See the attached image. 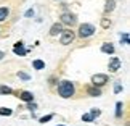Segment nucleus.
Returning <instances> with one entry per match:
<instances>
[{"label":"nucleus","mask_w":130,"mask_h":126,"mask_svg":"<svg viewBox=\"0 0 130 126\" xmlns=\"http://www.w3.org/2000/svg\"><path fill=\"white\" fill-rule=\"evenodd\" d=\"M90 115H92L93 118H98L100 115H101V110H98V108H92V110H90Z\"/></svg>","instance_id":"nucleus-24"},{"label":"nucleus","mask_w":130,"mask_h":126,"mask_svg":"<svg viewBox=\"0 0 130 126\" xmlns=\"http://www.w3.org/2000/svg\"><path fill=\"white\" fill-rule=\"evenodd\" d=\"M121 90H122V84L117 81L116 84H114V94H119V92H121Z\"/></svg>","instance_id":"nucleus-25"},{"label":"nucleus","mask_w":130,"mask_h":126,"mask_svg":"<svg viewBox=\"0 0 130 126\" xmlns=\"http://www.w3.org/2000/svg\"><path fill=\"white\" fill-rule=\"evenodd\" d=\"M63 29H64V26L59 21L55 23V24H52V28H50V36H59Z\"/></svg>","instance_id":"nucleus-8"},{"label":"nucleus","mask_w":130,"mask_h":126,"mask_svg":"<svg viewBox=\"0 0 130 126\" xmlns=\"http://www.w3.org/2000/svg\"><path fill=\"white\" fill-rule=\"evenodd\" d=\"M121 66H122V62H121V58H119V57H111V58H109L108 70H109L111 73L119 71V70H121Z\"/></svg>","instance_id":"nucleus-6"},{"label":"nucleus","mask_w":130,"mask_h":126,"mask_svg":"<svg viewBox=\"0 0 130 126\" xmlns=\"http://www.w3.org/2000/svg\"><path fill=\"white\" fill-rule=\"evenodd\" d=\"M14 94V90L10 86H0V95H11Z\"/></svg>","instance_id":"nucleus-14"},{"label":"nucleus","mask_w":130,"mask_h":126,"mask_svg":"<svg viewBox=\"0 0 130 126\" xmlns=\"http://www.w3.org/2000/svg\"><path fill=\"white\" fill-rule=\"evenodd\" d=\"M18 76L23 79V81H29V79H31V76H29L27 73H24V71H18Z\"/></svg>","instance_id":"nucleus-23"},{"label":"nucleus","mask_w":130,"mask_h":126,"mask_svg":"<svg viewBox=\"0 0 130 126\" xmlns=\"http://www.w3.org/2000/svg\"><path fill=\"white\" fill-rule=\"evenodd\" d=\"M122 108H124V104L122 102H117L116 104V112H114V117H116V118H121L122 117Z\"/></svg>","instance_id":"nucleus-15"},{"label":"nucleus","mask_w":130,"mask_h":126,"mask_svg":"<svg viewBox=\"0 0 130 126\" xmlns=\"http://www.w3.org/2000/svg\"><path fill=\"white\" fill-rule=\"evenodd\" d=\"M58 126H64V124H58Z\"/></svg>","instance_id":"nucleus-29"},{"label":"nucleus","mask_w":130,"mask_h":126,"mask_svg":"<svg viewBox=\"0 0 130 126\" xmlns=\"http://www.w3.org/2000/svg\"><path fill=\"white\" fill-rule=\"evenodd\" d=\"M56 83H58L56 76H50V78H48V84H50V86H53V84H56Z\"/></svg>","instance_id":"nucleus-26"},{"label":"nucleus","mask_w":130,"mask_h":126,"mask_svg":"<svg viewBox=\"0 0 130 126\" xmlns=\"http://www.w3.org/2000/svg\"><path fill=\"white\" fill-rule=\"evenodd\" d=\"M3 57H5V52H2V50H0V60H2Z\"/></svg>","instance_id":"nucleus-28"},{"label":"nucleus","mask_w":130,"mask_h":126,"mask_svg":"<svg viewBox=\"0 0 130 126\" xmlns=\"http://www.w3.org/2000/svg\"><path fill=\"white\" fill-rule=\"evenodd\" d=\"M26 104H27V105H26L27 110H31V112H36V110H37V104L34 102V100H31V102H26Z\"/></svg>","instance_id":"nucleus-22"},{"label":"nucleus","mask_w":130,"mask_h":126,"mask_svg":"<svg viewBox=\"0 0 130 126\" xmlns=\"http://www.w3.org/2000/svg\"><path fill=\"white\" fill-rule=\"evenodd\" d=\"M109 83V76L104 73H96L92 76V86H96V87H103Z\"/></svg>","instance_id":"nucleus-5"},{"label":"nucleus","mask_w":130,"mask_h":126,"mask_svg":"<svg viewBox=\"0 0 130 126\" xmlns=\"http://www.w3.org/2000/svg\"><path fill=\"white\" fill-rule=\"evenodd\" d=\"M74 92H76V87H74V83L72 81H68V79H64L58 84V94L59 97L63 99H71Z\"/></svg>","instance_id":"nucleus-1"},{"label":"nucleus","mask_w":130,"mask_h":126,"mask_svg":"<svg viewBox=\"0 0 130 126\" xmlns=\"http://www.w3.org/2000/svg\"><path fill=\"white\" fill-rule=\"evenodd\" d=\"M10 16V8L8 7H0V21H5Z\"/></svg>","instance_id":"nucleus-13"},{"label":"nucleus","mask_w":130,"mask_h":126,"mask_svg":"<svg viewBox=\"0 0 130 126\" xmlns=\"http://www.w3.org/2000/svg\"><path fill=\"white\" fill-rule=\"evenodd\" d=\"M95 32H96V28H95L92 23H82L80 26H79V29H77V36L80 39L92 37Z\"/></svg>","instance_id":"nucleus-2"},{"label":"nucleus","mask_w":130,"mask_h":126,"mask_svg":"<svg viewBox=\"0 0 130 126\" xmlns=\"http://www.w3.org/2000/svg\"><path fill=\"white\" fill-rule=\"evenodd\" d=\"M27 52H29V50L24 49V42H23V41H18L16 44L13 45V53L19 55V57H24V55H27Z\"/></svg>","instance_id":"nucleus-7"},{"label":"nucleus","mask_w":130,"mask_h":126,"mask_svg":"<svg viewBox=\"0 0 130 126\" xmlns=\"http://www.w3.org/2000/svg\"><path fill=\"white\" fill-rule=\"evenodd\" d=\"M87 95H90V97H100V95H101V87L88 86L87 87Z\"/></svg>","instance_id":"nucleus-9"},{"label":"nucleus","mask_w":130,"mask_h":126,"mask_svg":"<svg viewBox=\"0 0 130 126\" xmlns=\"http://www.w3.org/2000/svg\"><path fill=\"white\" fill-rule=\"evenodd\" d=\"M59 23L63 24V26H68V28H72L77 24V16L76 13H71L69 10L61 13V16H59Z\"/></svg>","instance_id":"nucleus-3"},{"label":"nucleus","mask_w":130,"mask_h":126,"mask_svg":"<svg viewBox=\"0 0 130 126\" xmlns=\"http://www.w3.org/2000/svg\"><path fill=\"white\" fill-rule=\"evenodd\" d=\"M101 52L103 53H108V55H112L114 53V45L111 42H104L101 45Z\"/></svg>","instance_id":"nucleus-11"},{"label":"nucleus","mask_w":130,"mask_h":126,"mask_svg":"<svg viewBox=\"0 0 130 126\" xmlns=\"http://www.w3.org/2000/svg\"><path fill=\"white\" fill-rule=\"evenodd\" d=\"M74 39H76V32H74L71 28L63 29L61 34H59V44H63V45H69V44H72V42H74Z\"/></svg>","instance_id":"nucleus-4"},{"label":"nucleus","mask_w":130,"mask_h":126,"mask_svg":"<svg viewBox=\"0 0 130 126\" xmlns=\"http://www.w3.org/2000/svg\"><path fill=\"white\" fill-rule=\"evenodd\" d=\"M32 66H34V70H43L45 68V62H42V60H34Z\"/></svg>","instance_id":"nucleus-16"},{"label":"nucleus","mask_w":130,"mask_h":126,"mask_svg":"<svg viewBox=\"0 0 130 126\" xmlns=\"http://www.w3.org/2000/svg\"><path fill=\"white\" fill-rule=\"evenodd\" d=\"M52 118H55V113H48V115H45V117L39 118V123H47V121H50Z\"/></svg>","instance_id":"nucleus-18"},{"label":"nucleus","mask_w":130,"mask_h":126,"mask_svg":"<svg viewBox=\"0 0 130 126\" xmlns=\"http://www.w3.org/2000/svg\"><path fill=\"white\" fill-rule=\"evenodd\" d=\"M56 2H59V0H56Z\"/></svg>","instance_id":"nucleus-30"},{"label":"nucleus","mask_w":130,"mask_h":126,"mask_svg":"<svg viewBox=\"0 0 130 126\" xmlns=\"http://www.w3.org/2000/svg\"><path fill=\"white\" fill-rule=\"evenodd\" d=\"M24 16H26V18H32V16H34V10H32V8H29L27 12L24 13Z\"/></svg>","instance_id":"nucleus-27"},{"label":"nucleus","mask_w":130,"mask_h":126,"mask_svg":"<svg viewBox=\"0 0 130 126\" xmlns=\"http://www.w3.org/2000/svg\"><path fill=\"white\" fill-rule=\"evenodd\" d=\"M116 8V0H106V5H104V13H111Z\"/></svg>","instance_id":"nucleus-12"},{"label":"nucleus","mask_w":130,"mask_h":126,"mask_svg":"<svg viewBox=\"0 0 130 126\" xmlns=\"http://www.w3.org/2000/svg\"><path fill=\"white\" fill-rule=\"evenodd\" d=\"M11 113H13V110H11V108H5V107L0 108V117H10Z\"/></svg>","instance_id":"nucleus-17"},{"label":"nucleus","mask_w":130,"mask_h":126,"mask_svg":"<svg viewBox=\"0 0 130 126\" xmlns=\"http://www.w3.org/2000/svg\"><path fill=\"white\" fill-rule=\"evenodd\" d=\"M18 97L23 102H31V100H34V94L29 92V90H21V92H18Z\"/></svg>","instance_id":"nucleus-10"},{"label":"nucleus","mask_w":130,"mask_h":126,"mask_svg":"<svg viewBox=\"0 0 130 126\" xmlns=\"http://www.w3.org/2000/svg\"><path fill=\"white\" fill-rule=\"evenodd\" d=\"M109 26H111V19H109V18H106V16H104V18H101V28L108 29Z\"/></svg>","instance_id":"nucleus-20"},{"label":"nucleus","mask_w":130,"mask_h":126,"mask_svg":"<svg viewBox=\"0 0 130 126\" xmlns=\"http://www.w3.org/2000/svg\"><path fill=\"white\" fill-rule=\"evenodd\" d=\"M128 42H130L128 32H124V34H121V44H124V45H127Z\"/></svg>","instance_id":"nucleus-19"},{"label":"nucleus","mask_w":130,"mask_h":126,"mask_svg":"<svg viewBox=\"0 0 130 126\" xmlns=\"http://www.w3.org/2000/svg\"><path fill=\"white\" fill-rule=\"evenodd\" d=\"M82 121H87V123H93L95 121V118L92 117L90 113H84L82 115Z\"/></svg>","instance_id":"nucleus-21"}]
</instances>
